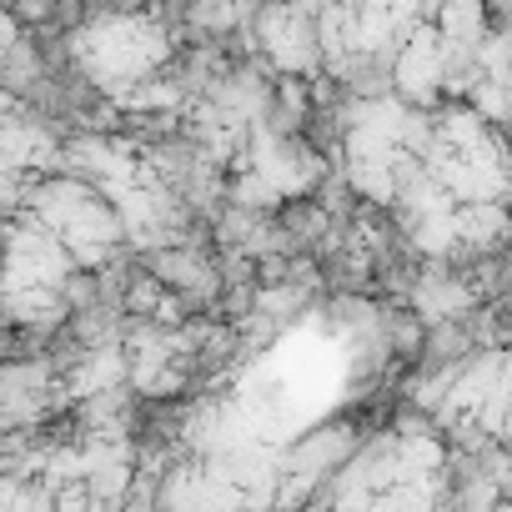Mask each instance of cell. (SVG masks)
<instances>
[{
    "label": "cell",
    "mask_w": 512,
    "mask_h": 512,
    "mask_svg": "<svg viewBox=\"0 0 512 512\" xmlns=\"http://www.w3.org/2000/svg\"><path fill=\"white\" fill-rule=\"evenodd\" d=\"M71 56L96 81L101 96L126 101L171 66L176 46L161 21L136 16V11H106V16H86L71 31Z\"/></svg>",
    "instance_id": "obj_1"
},
{
    "label": "cell",
    "mask_w": 512,
    "mask_h": 512,
    "mask_svg": "<svg viewBox=\"0 0 512 512\" xmlns=\"http://www.w3.org/2000/svg\"><path fill=\"white\" fill-rule=\"evenodd\" d=\"M256 41H262L267 61L287 76H307L317 61H322V31L317 21L292 6V0H277V6L262 11V21H256Z\"/></svg>",
    "instance_id": "obj_3"
},
{
    "label": "cell",
    "mask_w": 512,
    "mask_h": 512,
    "mask_svg": "<svg viewBox=\"0 0 512 512\" xmlns=\"http://www.w3.org/2000/svg\"><path fill=\"white\" fill-rule=\"evenodd\" d=\"M422 166L457 201H502L512 191V156H507V146L492 136V126L477 111L432 116Z\"/></svg>",
    "instance_id": "obj_2"
},
{
    "label": "cell",
    "mask_w": 512,
    "mask_h": 512,
    "mask_svg": "<svg viewBox=\"0 0 512 512\" xmlns=\"http://www.w3.org/2000/svg\"><path fill=\"white\" fill-rule=\"evenodd\" d=\"M392 86L407 106H422L432 111L437 96L447 91V56H442V36L432 26H412L397 46V61H392Z\"/></svg>",
    "instance_id": "obj_4"
}]
</instances>
